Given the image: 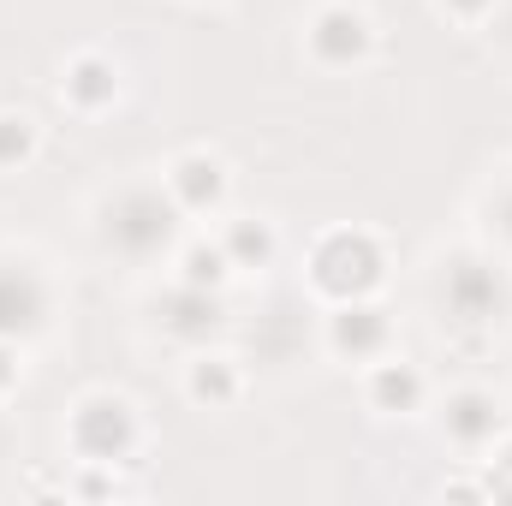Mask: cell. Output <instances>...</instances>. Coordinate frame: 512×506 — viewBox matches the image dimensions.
I'll list each match as a JSON object with an SVG mask.
<instances>
[{"label": "cell", "instance_id": "obj_10", "mask_svg": "<svg viewBox=\"0 0 512 506\" xmlns=\"http://www.w3.org/2000/svg\"><path fill=\"white\" fill-rule=\"evenodd\" d=\"M179 197H185V203H197V209H203V203H215V197H221V167H215V161H203V155H197V161H185V167H179Z\"/></svg>", "mask_w": 512, "mask_h": 506}, {"label": "cell", "instance_id": "obj_17", "mask_svg": "<svg viewBox=\"0 0 512 506\" xmlns=\"http://www.w3.org/2000/svg\"><path fill=\"white\" fill-rule=\"evenodd\" d=\"M501 233H507V239H512V191H507V197H501Z\"/></svg>", "mask_w": 512, "mask_h": 506}, {"label": "cell", "instance_id": "obj_15", "mask_svg": "<svg viewBox=\"0 0 512 506\" xmlns=\"http://www.w3.org/2000/svg\"><path fill=\"white\" fill-rule=\"evenodd\" d=\"M30 149V131H24V120H0V161H18Z\"/></svg>", "mask_w": 512, "mask_h": 506}, {"label": "cell", "instance_id": "obj_16", "mask_svg": "<svg viewBox=\"0 0 512 506\" xmlns=\"http://www.w3.org/2000/svg\"><path fill=\"white\" fill-rule=\"evenodd\" d=\"M197 393H203V399H227V393H233V376H227L221 364H203V370H197Z\"/></svg>", "mask_w": 512, "mask_h": 506}, {"label": "cell", "instance_id": "obj_2", "mask_svg": "<svg viewBox=\"0 0 512 506\" xmlns=\"http://www.w3.org/2000/svg\"><path fill=\"white\" fill-rule=\"evenodd\" d=\"M167 233H173V203H161L155 191H126V197L108 209V239L126 256L161 251Z\"/></svg>", "mask_w": 512, "mask_h": 506}, {"label": "cell", "instance_id": "obj_6", "mask_svg": "<svg viewBox=\"0 0 512 506\" xmlns=\"http://www.w3.org/2000/svg\"><path fill=\"white\" fill-rule=\"evenodd\" d=\"M161 316H167V328H173V334H185V340H191V334H209V328L221 322V304L209 298V286H191V280H185V286L161 304Z\"/></svg>", "mask_w": 512, "mask_h": 506}, {"label": "cell", "instance_id": "obj_7", "mask_svg": "<svg viewBox=\"0 0 512 506\" xmlns=\"http://www.w3.org/2000/svg\"><path fill=\"white\" fill-rule=\"evenodd\" d=\"M364 18L358 12H328L322 24H316V54L322 60H334V66H346V60H358L364 54Z\"/></svg>", "mask_w": 512, "mask_h": 506}, {"label": "cell", "instance_id": "obj_18", "mask_svg": "<svg viewBox=\"0 0 512 506\" xmlns=\"http://www.w3.org/2000/svg\"><path fill=\"white\" fill-rule=\"evenodd\" d=\"M6 346H12V340H0V381L12 376V352H6Z\"/></svg>", "mask_w": 512, "mask_h": 506}, {"label": "cell", "instance_id": "obj_11", "mask_svg": "<svg viewBox=\"0 0 512 506\" xmlns=\"http://www.w3.org/2000/svg\"><path fill=\"white\" fill-rule=\"evenodd\" d=\"M72 96H84V102H108V96H114V72H108L102 60H78V72H72Z\"/></svg>", "mask_w": 512, "mask_h": 506}, {"label": "cell", "instance_id": "obj_3", "mask_svg": "<svg viewBox=\"0 0 512 506\" xmlns=\"http://www.w3.org/2000/svg\"><path fill=\"white\" fill-rule=\"evenodd\" d=\"M501 304H507V286H501L483 262H459V268L447 274V310H453L459 322H495Z\"/></svg>", "mask_w": 512, "mask_h": 506}, {"label": "cell", "instance_id": "obj_13", "mask_svg": "<svg viewBox=\"0 0 512 506\" xmlns=\"http://www.w3.org/2000/svg\"><path fill=\"white\" fill-rule=\"evenodd\" d=\"M221 268H227V256L221 251H191L185 256V280H191V286H215Z\"/></svg>", "mask_w": 512, "mask_h": 506}, {"label": "cell", "instance_id": "obj_14", "mask_svg": "<svg viewBox=\"0 0 512 506\" xmlns=\"http://www.w3.org/2000/svg\"><path fill=\"white\" fill-rule=\"evenodd\" d=\"M233 256H239V262H262V256H268V233L251 227V221H245V227H233Z\"/></svg>", "mask_w": 512, "mask_h": 506}, {"label": "cell", "instance_id": "obj_8", "mask_svg": "<svg viewBox=\"0 0 512 506\" xmlns=\"http://www.w3.org/2000/svg\"><path fill=\"white\" fill-rule=\"evenodd\" d=\"M447 429H453V441L477 447V441H489V435H495V405H489L483 393H465V399H453Z\"/></svg>", "mask_w": 512, "mask_h": 506}, {"label": "cell", "instance_id": "obj_1", "mask_svg": "<svg viewBox=\"0 0 512 506\" xmlns=\"http://www.w3.org/2000/svg\"><path fill=\"white\" fill-rule=\"evenodd\" d=\"M376 280H382V251L358 233H340L316 251V286L334 298H364Z\"/></svg>", "mask_w": 512, "mask_h": 506}, {"label": "cell", "instance_id": "obj_12", "mask_svg": "<svg viewBox=\"0 0 512 506\" xmlns=\"http://www.w3.org/2000/svg\"><path fill=\"white\" fill-rule=\"evenodd\" d=\"M376 399H382L387 411L417 405V376H411V370H382V376H376Z\"/></svg>", "mask_w": 512, "mask_h": 506}, {"label": "cell", "instance_id": "obj_19", "mask_svg": "<svg viewBox=\"0 0 512 506\" xmlns=\"http://www.w3.org/2000/svg\"><path fill=\"white\" fill-rule=\"evenodd\" d=\"M453 6H465V12H477V6H489V0H453Z\"/></svg>", "mask_w": 512, "mask_h": 506}, {"label": "cell", "instance_id": "obj_4", "mask_svg": "<svg viewBox=\"0 0 512 506\" xmlns=\"http://www.w3.org/2000/svg\"><path fill=\"white\" fill-rule=\"evenodd\" d=\"M42 316H48L42 280L30 268H0V340H18V334L42 328Z\"/></svg>", "mask_w": 512, "mask_h": 506}, {"label": "cell", "instance_id": "obj_9", "mask_svg": "<svg viewBox=\"0 0 512 506\" xmlns=\"http://www.w3.org/2000/svg\"><path fill=\"white\" fill-rule=\"evenodd\" d=\"M382 334H387V322L370 310V304H352V310L334 322V340H340L346 352H376V346H382Z\"/></svg>", "mask_w": 512, "mask_h": 506}, {"label": "cell", "instance_id": "obj_5", "mask_svg": "<svg viewBox=\"0 0 512 506\" xmlns=\"http://www.w3.org/2000/svg\"><path fill=\"white\" fill-rule=\"evenodd\" d=\"M78 447H84L90 459H120L131 447L126 405H84V411H78Z\"/></svg>", "mask_w": 512, "mask_h": 506}]
</instances>
